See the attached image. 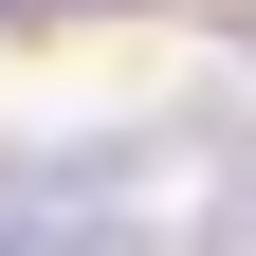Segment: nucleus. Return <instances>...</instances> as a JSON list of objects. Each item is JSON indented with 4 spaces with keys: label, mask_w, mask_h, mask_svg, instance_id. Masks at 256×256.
<instances>
[{
    "label": "nucleus",
    "mask_w": 256,
    "mask_h": 256,
    "mask_svg": "<svg viewBox=\"0 0 256 256\" xmlns=\"http://www.w3.org/2000/svg\"><path fill=\"white\" fill-rule=\"evenodd\" d=\"M37 18H110V0H0V37H37Z\"/></svg>",
    "instance_id": "1"
}]
</instances>
